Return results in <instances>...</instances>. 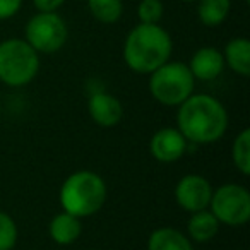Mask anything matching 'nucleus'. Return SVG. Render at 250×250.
<instances>
[{
    "label": "nucleus",
    "mask_w": 250,
    "mask_h": 250,
    "mask_svg": "<svg viewBox=\"0 0 250 250\" xmlns=\"http://www.w3.org/2000/svg\"><path fill=\"white\" fill-rule=\"evenodd\" d=\"M48 231L55 243H59V245H72L74 242H77V238L83 233L81 218H76V216L69 214L65 211L59 212L50 221Z\"/></svg>",
    "instance_id": "f8f14e48"
},
{
    "label": "nucleus",
    "mask_w": 250,
    "mask_h": 250,
    "mask_svg": "<svg viewBox=\"0 0 250 250\" xmlns=\"http://www.w3.org/2000/svg\"><path fill=\"white\" fill-rule=\"evenodd\" d=\"M147 250H194V242L175 228H158L147 238Z\"/></svg>",
    "instance_id": "2eb2a0df"
},
{
    "label": "nucleus",
    "mask_w": 250,
    "mask_h": 250,
    "mask_svg": "<svg viewBox=\"0 0 250 250\" xmlns=\"http://www.w3.org/2000/svg\"><path fill=\"white\" fill-rule=\"evenodd\" d=\"M188 149V141L173 127L156 130L149 141V153L160 163H175L182 160Z\"/></svg>",
    "instance_id": "1a4fd4ad"
},
{
    "label": "nucleus",
    "mask_w": 250,
    "mask_h": 250,
    "mask_svg": "<svg viewBox=\"0 0 250 250\" xmlns=\"http://www.w3.org/2000/svg\"><path fill=\"white\" fill-rule=\"evenodd\" d=\"M106 184L91 170H79L65 178L60 187L62 209L76 218H89L103 208L106 201Z\"/></svg>",
    "instance_id": "7ed1b4c3"
},
{
    "label": "nucleus",
    "mask_w": 250,
    "mask_h": 250,
    "mask_svg": "<svg viewBox=\"0 0 250 250\" xmlns=\"http://www.w3.org/2000/svg\"><path fill=\"white\" fill-rule=\"evenodd\" d=\"M225 65H228L235 74L249 77L250 74V42L247 38H233L226 43L223 52Z\"/></svg>",
    "instance_id": "ddd939ff"
},
{
    "label": "nucleus",
    "mask_w": 250,
    "mask_h": 250,
    "mask_svg": "<svg viewBox=\"0 0 250 250\" xmlns=\"http://www.w3.org/2000/svg\"><path fill=\"white\" fill-rule=\"evenodd\" d=\"M178 2H182V4H195L197 0H178Z\"/></svg>",
    "instance_id": "5701e85b"
},
{
    "label": "nucleus",
    "mask_w": 250,
    "mask_h": 250,
    "mask_svg": "<svg viewBox=\"0 0 250 250\" xmlns=\"http://www.w3.org/2000/svg\"><path fill=\"white\" fill-rule=\"evenodd\" d=\"M209 211L216 216L219 225L243 226L250 219V194L245 187L225 184L212 190Z\"/></svg>",
    "instance_id": "0eeeda50"
},
{
    "label": "nucleus",
    "mask_w": 250,
    "mask_h": 250,
    "mask_svg": "<svg viewBox=\"0 0 250 250\" xmlns=\"http://www.w3.org/2000/svg\"><path fill=\"white\" fill-rule=\"evenodd\" d=\"M24 0H0V21L12 19L22 7Z\"/></svg>",
    "instance_id": "412c9836"
},
{
    "label": "nucleus",
    "mask_w": 250,
    "mask_h": 250,
    "mask_svg": "<svg viewBox=\"0 0 250 250\" xmlns=\"http://www.w3.org/2000/svg\"><path fill=\"white\" fill-rule=\"evenodd\" d=\"M0 115H2V103H0Z\"/></svg>",
    "instance_id": "b1692460"
},
{
    "label": "nucleus",
    "mask_w": 250,
    "mask_h": 250,
    "mask_svg": "<svg viewBox=\"0 0 250 250\" xmlns=\"http://www.w3.org/2000/svg\"><path fill=\"white\" fill-rule=\"evenodd\" d=\"M65 0H33V5L38 12H57Z\"/></svg>",
    "instance_id": "4be33fe9"
},
{
    "label": "nucleus",
    "mask_w": 250,
    "mask_h": 250,
    "mask_svg": "<svg viewBox=\"0 0 250 250\" xmlns=\"http://www.w3.org/2000/svg\"><path fill=\"white\" fill-rule=\"evenodd\" d=\"M195 79L187 63L170 62L158 67L149 74V93L160 104L180 106L190 94H194Z\"/></svg>",
    "instance_id": "39448f33"
},
{
    "label": "nucleus",
    "mask_w": 250,
    "mask_h": 250,
    "mask_svg": "<svg viewBox=\"0 0 250 250\" xmlns=\"http://www.w3.org/2000/svg\"><path fill=\"white\" fill-rule=\"evenodd\" d=\"M231 160L242 175H250V130L243 129L231 146Z\"/></svg>",
    "instance_id": "a211bd4d"
},
{
    "label": "nucleus",
    "mask_w": 250,
    "mask_h": 250,
    "mask_svg": "<svg viewBox=\"0 0 250 250\" xmlns=\"http://www.w3.org/2000/svg\"><path fill=\"white\" fill-rule=\"evenodd\" d=\"M69 38L67 22L59 12H36L24 28V40L38 53L59 52Z\"/></svg>",
    "instance_id": "423d86ee"
},
{
    "label": "nucleus",
    "mask_w": 250,
    "mask_h": 250,
    "mask_svg": "<svg viewBox=\"0 0 250 250\" xmlns=\"http://www.w3.org/2000/svg\"><path fill=\"white\" fill-rule=\"evenodd\" d=\"M87 110L94 124H98L103 129L115 127L124 117V106L120 100L110 93H94L87 101Z\"/></svg>",
    "instance_id": "9d476101"
},
{
    "label": "nucleus",
    "mask_w": 250,
    "mask_h": 250,
    "mask_svg": "<svg viewBox=\"0 0 250 250\" xmlns=\"http://www.w3.org/2000/svg\"><path fill=\"white\" fill-rule=\"evenodd\" d=\"M165 14L161 0H141L137 4V19L143 24H160Z\"/></svg>",
    "instance_id": "6ab92c4d"
},
{
    "label": "nucleus",
    "mask_w": 250,
    "mask_h": 250,
    "mask_svg": "<svg viewBox=\"0 0 250 250\" xmlns=\"http://www.w3.org/2000/svg\"><path fill=\"white\" fill-rule=\"evenodd\" d=\"M91 16L101 24H115L124 14V0H86Z\"/></svg>",
    "instance_id": "f3484780"
},
{
    "label": "nucleus",
    "mask_w": 250,
    "mask_h": 250,
    "mask_svg": "<svg viewBox=\"0 0 250 250\" xmlns=\"http://www.w3.org/2000/svg\"><path fill=\"white\" fill-rule=\"evenodd\" d=\"M188 238L195 243L211 242L219 231V221L209 209H202L197 212H190V219L187 223Z\"/></svg>",
    "instance_id": "4468645a"
},
{
    "label": "nucleus",
    "mask_w": 250,
    "mask_h": 250,
    "mask_svg": "<svg viewBox=\"0 0 250 250\" xmlns=\"http://www.w3.org/2000/svg\"><path fill=\"white\" fill-rule=\"evenodd\" d=\"M212 197V187L202 175H185L175 187V201L184 211L197 212L209 208Z\"/></svg>",
    "instance_id": "6e6552de"
},
{
    "label": "nucleus",
    "mask_w": 250,
    "mask_h": 250,
    "mask_svg": "<svg viewBox=\"0 0 250 250\" xmlns=\"http://www.w3.org/2000/svg\"><path fill=\"white\" fill-rule=\"evenodd\" d=\"M197 18L206 28H218L228 19L231 0H197Z\"/></svg>",
    "instance_id": "dca6fc26"
},
{
    "label": "nucleus",
    "mask_w": 250,
    "mask_h": 250,
    "mask_svg": "<svg viewBox=\"0 0 250 250\" xmlns=\"http://www.w3.org/2000/svg\"><path fill=\"white\" fill-rule=\"evenodd\" d=\"M171 52L173 42L163 26L139 22L125 38L122 55L130 70L151 74L170 60Z\"/></svg>",
    "instance_id": "f03ea898"
},
{
    "label": "nucleus",
    "mask_w": 250,
    "mask_h": 250,
    "mask_svg": "<svg viewBox=\"0 0 250 250\" xmlns=\"http://www.w3.org/2000/svg\"><path fill=\"white\" fill-rule=\"evenodd\" d=\"M187 67L194 76V79L214 81L225 70L223 52L216 46H202L190 57V62Z\"/></svg>",
    "instance_id": "9b49d317"
},
{
    "label": "nucleus",
    "mask_w": 250,
    "mask_h": 250,
    "mask_svg": "<svg viewBox=\"0 0 250 250\" xmlns=\"http://www.w3.org/2000/svg\"><path fill=\"white\" fill-rule=\"evenodd\" d=\"M40 70V53L24 38L0 43V81L11 87L29 84Z\"/></svg>",
    "instance_id": "20e7f679"
},
{
    "label": "nucleus",
    "mask_w": 250,
    "mask_h": 250,
    "mask_svg": "<svg viewBox=\"0 0 250 250\" xmlns=\"http://www.w3.org/2000/svg\"><path fill=\"white\" fill-rule=\"evenodd\" d=\"M177 129L188 144H212L228 129L226 108L214 96L190 94L178 106Z\"/></svg>",
    "instance_id": "f257e3e1"
},
{
    "label": "nucleus",
    "mask_w": 250,
    "mask_h": 250,
    "mask_svg": "<svg viewBox=\"0 0 250 250\" xmlns=\"http://www.w3.org/2000/svg\"><path fill=\"white\" fill-rule=\"evenodd\" d=\"M18 243V226L7 212L0 211V250H12Z\"/></svg>",
    "instance_id": "aec40b11"
}]
</instances>
